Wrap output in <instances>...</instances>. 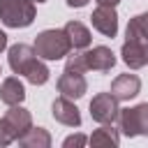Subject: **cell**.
<instances>
[{"mask_svg": "<svg viewBox=\"0 0 148 148\" xmlns=\"http://www.w3.org/2000/svg\"><path fill=\"white\" fill-rule=\"evenodd\" d=\"M90 23L97 32H102L104 37H116L118 35V14H116V7H109V5H99L92 16H90Z\"/></svg>", "mask_w": 148, "mask_h": 148, "instance_id": "obj_7", "label": "cell"}, {"mask_svg": "<svg viewBox=\"0 0 148 148\" xmlns=\"http://www.w3.org/2000/svg\"><path fill=\"white\" fill-rule=\"evenodd\" d=\"M2 146H9V143H7V139H5V134H2V130H0V148H2Z\"/></svg>", "mask_w": 148, "mask_h": 148, "instance_id": "obj_23", "label": "cell"}, {"mask_svg": "<svg viewBox=\"0 0 148 148\" xmlns=\"http://www.w3.org/2000/svg\"><path fill=\"white\" fill-rule=\"evenodd\" d=\"M35 2H46V0H35Z\"/></svg>", "mask_w": 148, "mask_h": 148, "instance_id": "obj_25", "label": "cell"}, {"mask_svg": "<svg viewBox=\"0 0 148 148\" xmlns=\"http://www.w3.org/2000/svg\"><path fill=\"white\" fill-rule=\"evenodd\" d=\"M25 99V88L23 83L16 79V76H7L0 86V102L7 104V106H14V104H21Z\"/></svg>", "mask_w": 148, "mask_h": 148, "instance_id": "obj_12", "label": "cell"}, {"mask_svg": "<svg viewBox=\"0 0 148 148\" xmlns=\"http://www.w3.org/2000/svg\"><path fill=\"white\" fill-rule=\"evenodd\" d=\"M118 132L125 136H148V102L118 111Z\"/></svg>", "mask_w": 148, "mask_h": 148, "instance_id": "obj_4", "label": "cell"}, {"mask_svg": "<svg viewBox=\"0 0 148 148\" xmlns=\"http://www.w3.org/2000/svg\"><path fill=\"white\" fill-rule=\"evenodd\" d=\"M118 141H120V132L113 127V123H102V127H97L88 136V143L92 146H118Z\"/></svg>", "mask_w": 148, "mask_h": 148, "instance_id": "obj_16", "label": "cell"}, {"mask_svg": "<svg viewBox=\"0 0 148 148\" xmlns=\"http://www.w3.org/2000/svg\"><path fill=\"white\" fill-rule=\"evenodd\" d=\"M125 39H134L148 49V14H136L134 18H130Z\"/></svg>", "mask_w": 148, "mask_h": 148, "instance_id": "obj_15", "label": "cell"}, {"mask_svg": "<svg viewBox=\"0 0 148 148\" xmlns=\"http://www.w3.org/2000/svg\"><path fill=\"white\" fill-rule=\"evenodd\" d=\"M9 67L14 74H23L32 86H44L51 76L49 67L42 62V58L35 53L32 46L28 44H14L9 46Z\"/></svg>", "mask_w": 148, "mask_h": 148, "instance_id": "obj_1", "label": "cell"}, {"mask_svg": "<svg viewBox=\"0 0 148 148\" xmlns=\"http://www.w3.org/2000/svg\"><path fill=\"white\" fill-rule=\"evenodd\" d=\"M118 99L111 92H97L90 102V118L95 123H113L118 118Z\"/></svg>", "mask_w": 148, "mask_h": 148, "instance_id": "obj_6", "label": "cell"}, {"mask_svg": "<svg viewBox=\"0 0 148 148\" xmlns=\"http://www.w3.org/2000/svg\"><path fill=\"white\" fill-rule=\"evenodd\" d=\"M51 116L60 123V125H67V127H79L81 125V113L76 109V104L69 99V97H56L53 104H51Z\"/></svg>", "mask_w": 148, "mask_h": 148, "instance_id": "obj_9", "label": "cell"}, {"mask_svg": "<svg viewBox=\"0 0 148 148\" xmlns=\"http://www.w3.org/2000/svg\"><path fill=\"white\" fill-rule=\"evenodd\" d=\"M62 30H65V32H67V37H69L72 49H88V46H90V42H92L90 30H88L81 21H67Z\"/></svg>", "mask_w": 148, "mask_h": 148, "instance_id": "obj_14", "label": "cell"}, {"mask_svg": "<svg viewBox=\"0 0 148 148\" xmlns=\"http://www.w3.org/2000/svg\"><path fill=\"white\" fill-rule=\"evenodd\" d=\"M86 56V65L92 72H109L116 65V56L109 46H92L88 51H83Z\"/></svg>", "mask_w": 148, "mask_h": 148, "instance_id": "obj_11", "label": "cell"}, {"mask_svg": "<svg viewBox=\"0 0 148 148\" xmlns=\"http://www.w3.org/2000/svg\"><path fill=\"white\" fill-rule=\"evenodd\" d=\"M146 14H148V12H146Z\"/></svg>", "mask_w": 148, "mask_h": 148, "instance_id": "obj_27", "label": "cell"}, {"mask_svg": "<svg viewBox=\"0 0 148 148\" xmlns=\"http://www.w3.org/2000/svg\"><path fill=\"white\" fill-rule=\"evenodd\" d=\"M30 127H32V116H30V111L23 109L21 104L9 106V111L0 118V130H2L5 139H7V143L18 141Z\"/></svg>", "mask_w": 148, "mask_h": 148, "instance_id": "obj_5", "label": "cell"}, {"mask_svg": "<svg viewBox=\"0 0 148 148\" xmlns=\"http://www.w3.org/2000/svg\"><path fill=\"white\" fill-rule=\"evenodd\" d=\"M141 92V79L136 74H120L111 83V95L118 102H127Z\"/></svg>", "mask_w": 148, "mask_h": 148, "instance_id": "obj_10", "label": "cell"}, {"mask_svg": "<svg viewBox=\"0 0 148 148\" xmlns=\"http://www.w3.org/2000/svg\"><path fill=\"white\" fill-rule=\"evenodd\" d=\"M32 49L42 60H60L67 58V53L72 51V42L62 28H51V30H42L35 37Z\"/></svg>", "mask_w": 148, "mask_h": 148, "instance_id": "obj_2", "label": "cell"}, {"mask_svg": "<svg viewBox=\"0 0 148 148\" xmlns=\"http://www.w3.org/2000/svg\"><path fill=\"white\" fill-rule=\"evenodd\" d=\"M65 69H72V72H88V65H86V56L83 53H67V62H65Z\"/></svg>", "mask_w": 148, "mask_h": 148, "instance_id": "obj_18", "label": "cell"}, {"mask_svg": "<svg viewBox=\"0 0 148 148\" xmlns=\"http://www.w3.org/2000/svg\"><path fill=\"white\" fill-rule=\"evenodd\" d=\"M120 56H123V62L130 69H139V67L146 65V46L134 42V39H125V44L120 49Z\"/></svg>", "mask_w": 148, "mask_h": 148, "instance_id": "obj_13", "label": "cell"}, {"mask_svg": "<svg viewBox=\"0 0 148 148\" xmlns=\"http://www.w3.org/2000/svg\"><path fill=\"white\" fill-rule=\"evenodd\" d=\"M18 146H23V148H49L51 146V134L44 127H30L18 139Z\"/></svg>", "mask_w": 148, "mask_h": 148, "instance_id": "obj_17", "label": "cell"}, {"mask_svg": "<svg viewBox=\"0 0 148 148\" xmlns=\"http://www.w3.org/2000/svg\"><path fill=\"white\" fill-rule=\"evenodd\" d=\"M120 0H97V5H109V7H116Z\"/></svg>", "mask_w": 148, "mask_h": 148, "instance_id": "obj_22", "label": "cell"}, {"mask_svg": "<svg viewBox=\"0 0 148 148\" xmlns=\"http://www.w3.org/2000/svg\"><path fill=\"white\" fill-rule=\"evenodd\" d=\"M0 74H2V67H0Z\"/></svg>", "mask_w": 148, "mask_h": 148, "instance_id": "obj_26", "label": "cell"}, {"mask_svg": "<svg viewBox=\"0 0 148 148\" xmlns=\"http://www.w3.org/2000/svg\"><path fill=\"white\" fill-rule=\"evenodd\" d=\"M0 21L7 28H28L35 21V0H0Z\"/></svg>", "mask_w": 148, "mask_h": 148, "instance_id": "obj_3", "label": "cell"}, {"mask_svg": "<svg viewBox=\"0 0 148 148\" xmlns=\"http://www.w3.org/2000/svg\"><path fill=\"white\" fill-rule=\"evenodd\" d=\"M88 5V0H67V7H76V9H81V7H86Z\"/></svg>", "mask_w": 148, "mask_h": 148, "instance_id": "obj_20", "label": "cell"}, {"mask_svg": "<svg viewBox=\"0 0 148 148\" xmlns=\"http://www.w3.org/2000/svg\"><path fill=\"white\" fill-rule=\"evenodd\" d=\"M58 90L62 97H69V99H79L86 95L88 90V81L81 72H72V69H65L58 79Z\"/></svg>", "mask_w": 148, "mask_h": 148, "instance_id": "obj_8", "label": "cell"}, {"mask_svg": "<svg viewBox=\"0 0 148 148\" xmlns=\"http://www.w3.org/2000/svg\"><path fill=\"white\" fill-rule=\"evenodd\" d=\"M146 65H148V49H146Z\"/></svg>", "mask_w": 148, "mask_h": 148, "instance_id": "obj_24", "label": "cell"}, {"mask_svg": "<svg viewBox=\"0 0 148 148\" xmlns=\"http://www.w3.org/2000/svg\"><path fill=\"white\" fill-rule=\"evenodd\" d=\"M5 49H7V35L0 30V51H5Z\"/></svg>", "mask_w": 148, "mask_h": 148, "instance_id": "obj_21", "label": "cell"}, {"mask_svg": "<svg viewBox=\"0 0 148 148\" xmlns=\"http://www.w3.org/2000/svg\"><path fill=\"white\" fill-rule=\"evenodd\" d=\"M86 143H88V136H86V134H72V136H67V139L62 141L65 148H72V146L79 148V146H86Z\"/></svg>", "mask_w": 148, "mask_h": 148, "instance_id": "obj_19", "label": "cell"}]
</instances>
